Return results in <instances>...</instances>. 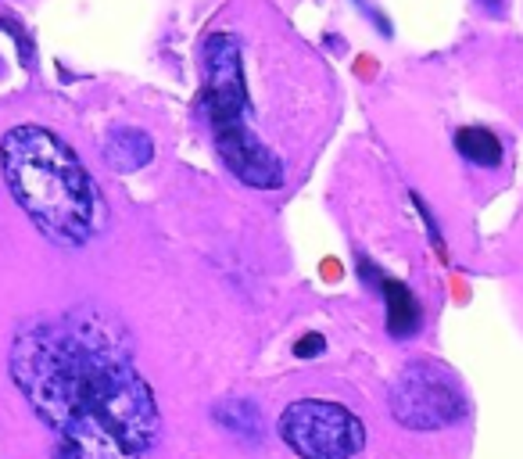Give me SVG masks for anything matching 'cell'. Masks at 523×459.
Masks as SVG:
<instances>
[{"label":"cell","instance_id":"1","mask_svg":"<svg viewBox=\"0 0 523 459\" xmlns=\"http://www.w3.org/2000/svg\"><path fill=\"white\" fill-rule=\"evenodd\" d=\"M7 366L54 431V459H140L158 442L155 392L101 316L65 313L29 323Z\"/></svg>","mask_w":523,"mask_h":459},{"label":"cell","instance_id":"2","mask_svg":"<svg viewBox=\"0 0 523 459\" xmlns=\"http://www.w3.org/2000/svg\"><path fill=\"white\" fill-rule=\"evenodd\" d=\"M0 172L18 208L58 248H83L104 230L108 205L101 187L54 129L11 126L0 137Z\"/></svg>","mask_w":523,"mask_h":459},{"label":"cell","instance_id":"3","mask_svg":"<svg viewBox=\"0 0 523 459\" xmlns=\"http://www.w3.org/2000/svg\"><path fill=\"white\" fill-rule=\"evenodd\" d=\"M201 57H205L201 111L216 154L244 187L276 190L283 183V162L252 129V97L244 83L241 40L234 32H212L201 47Z\"/></svg>","mask_w":523,"mask_h":459},{"label":"cell","instance_id":"4","mask_svg":"<svg viewBox=\"0 0 523 459\" xmlns=\"http://www.w3.org/2000/svg\"><path fill=\"white\" fill-rule=\"evenodd\" d=\"M276 431L297 459H355L366 449L362 420L348 406L330 399L290 402L279 413Z\"/></svg>","mask_w":523,"mask_h":459},{"label":"cell","instance_id":"5","mask_svg":"<svg viewBox=\"0 0 523 459\" xmlns=\"http://www.w3.org/2000/svg\"><path fill=\"white\" fill-rule=\"evenodd\" d=\"M387 402H391V417L405 431H416V435L445 431L459 424L470 410L459 381L434 363H409L394 377Z\"/></svg>","mask_w":523,"mask_h":459},{"label":"cell","instance_id":"6","mask_svg":"<svg viewBox=\"0 0 523 459\" xmlns=\"http://www.w3.org/2000/svg\"><path fill=\"white\" fill-rule=\"evenodd\" d=\"M377 284H380V295L387 302V334L394 341L416 338L420 327H423V305H420V298L402 280H391L384 273H377Z\"/></svg>","mask_w":523,"mask_h":459},{"label":"cell","instance_id":"7","mask_svg":"<svg viewBox=\"0 0 523 459\" xmlns=\"http://www.w3.org/2000/svg\"><path fill=\"white\" fill-rule=\"evenodd\" d=\"M101 154H104V165L115 169V172H137V169H144L155 158V144L137 126H115L104 137Z\"/></svg>","mask_w":523,"mask_h":459},{"label":"cell","instance_id":"8","mask_svg":"<svg viewBox=\"0 0 523 459\" xmlns=\"http://www.w3.org/2000/svg\"><path fill=\"white\" fill-rule=\"evenodd\" d=\"M212 417H216V424H219L223 431L237 435L241 442H248V446L262 442V413L252 399H230V402H219Z\"/></svg>","mask_w":523,"mask_h":459},{"label":"cell","instance_id":"9","mask_svg":"<svg viewBox=\"0 0 523 459\" xmlns=\"http://www.w3.org/2000/svg\"><path fill=\"white\" fill-rule=\"evenodd\" d=\"M456 151L481 169H495L502 162V140L484 126H466L456 133Z\"/></svg>","mask_w":523,"mask_h":459},{"label":"cell","instance_id":"10","mask_svg":"<svg viewBox=\"0 0 523 459\" xmlns=\"http://www.w3.org/2000/svg\"><path fill=\"white\" fill-rule=\"evenodd\" d=\"M323 345H326V341H323L319 334H305V338L294 345V356H297V359H312V356L323 352Z\"/></svg>","mask_w":523,"mask_h":459},{"label":"cell","instance_id":"11","mask_svg":"<svg viewBox=\"0 0 523 459\" xmlns=\"http://www.w3.org/2000/svg\"><path fill=\"white\" fill-rule=\"evenodd\" d=\"M481 4H488V7H499V0H481Z\"/></svg>","mask_w":523,"mask_h":459}]
</instances>
